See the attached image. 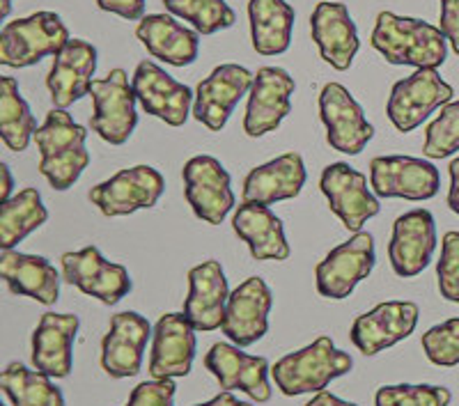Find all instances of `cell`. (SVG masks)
Returning <instances> with one entry per match:
<instances>
[{"mask_svg": "<svg viewBox=\"0 0 459 406\" xmlns=\"http://www.w3.org/2000/svg\"><path fill=\"white\" fill-rule=\"evenodd\" d=\"M184 195L194 214L209 225H221L235 207L232 179L219 159L200 154L182 168Z\"/></svg>", "mask_w": 459, "mask_h": 406, "instance_id": "9", "label": "cell"}, {"mask_svg": "<svg viewBox=\"0 0 459 406\" xmlns=\"http://www.w3.org/2000/svg\"><path fill=\"white\" fill-rule=\"evenodd\" d=\"M0 278L16 297L35 298L42 306H53L60 298V273L42 255H26L19 250H3Z\"/></svg>", "mask_w": 459, "mask_h": 406, "instance_id": "28", "label": "cell"}, {"mask_svg": "<svg viewBox=\"0 0 459 406\" xmlns=\"http://www.w3.org/2000/svg\"><path fill=\"white\" fill-rule=\"evenodd\" d=\"M306 179H308V172H306L301 154L287 151L282 157L248 172V177L244 179L241 203L269 207V204L282 203V200H292L303 191Z\"/></svg>", "mask_w": 459, "mask_h": 406, "instance_id": "27", "label": "cell"}, {"mask_svg": "<svg viewBox=\"0 0 459 406\" xmlns=\"http://www.w3.org/2000/svg\"><path fill=\"white\" fill-rule=\"evenodd\" d=\"M230 289L228 278L219 260H207L188 271V297L184 298V315L200 333L223 326Z\"/></svg>", "mask_w": 459, "mask_h": 406, "instance_id": "24", "label": "cell"}, {"mask_svg": "<svg viewBox=\"0 0 459 406\" xmlns=\"http://www.w3.org/2000/svg\"><path fill=\"white\" fill-rule=\"evenodd\" d=\"M437 250V223L428 209H413L393 223L388 244L391 266L400 278L423 273Z\"/></svg>", "mask_w": 459, "mask_h": 406, "instance_id": "21", "label": "cell"}, {"mask_svg": "<svg viewBox=\"0 0 459 406\" xmlns=\"http://www.w3.org/2000/svg\"><path fill=\"white\" fill-rule=\"evenodd\" d=\"M79 315L44 313L32 333V365L51 379H67L74 367V340Z\"/></svg>", "mask_w": 459, "mask_h": 406, "instance_id": "26", "label": "cell"}, {"mask_svg": "<svg viewBox=\"0 0 459 406\" xmlns=\"http://www.w3.org/2000/svg\"><path fill=\"white\" fill-rule=\"evenodd\" d=\"M370 44L391 65H407L416 69H437L446 63L448 47L441 28L413 16H397L393 12L377 14Z\"/></svg>", "mask_w": 459, "mask_h": 406, "instance_id": "1", "label": "cell"}, {"mask_svg": "<svg viewBox=\"0 0 459 406\" xmlns=\"http://www.w3.org/2000/svg\"><path fill=\"white\" fill-rule=\"evenodd\" d=\"M453 393L444 385L400 384L384 385L375 395V406H448Z\"/></svg>", "mask_w": 459, "mask_h": 406, "instance_id": "37", "label": "cell"}, {"mask_svg": "<svg viewBox=\"0 0 459 406\" xmlns=\"http://www.w3.org/2000/svg\"><path fill=\"white\" fill-rule=\"evenodd\" d=\"M12 12V0H3V10H0V14H3V19H7Z\"/></svg>", "mask_w": 459, "mask_h": 406, "instance_id": "47", "label": "cell"}, {"mask_svg": "<svg viewBox=\"0 0 459 406\" xmlns=\"http://www.w3.org/2000/svg\"><path fill=\"white\" fill-rule=\"evenodd\" d=\"M90 97H92L90 126L94 134L110 145H125L138 125V97L134 85L129 83V73L117 67L106 79H94Z\"/></svg>", "mask_w": 459, "mask_h": 406, "instance_id": "5", "label": "cell"}, {"mask_svg": "<svg viewBox=\"0 0 459 406\" xmlns=\"http://www.w3.org/2000/svg\"><path fill=\"white\" fill-rule=\"evenodd\" d=\"M48 220L37 188H23L0 207V248L12 250Z\"/></svg>", "mask_w": 459, "mask_h": 406, "instance_id": "32", "label": "cell"}, {"mask_svg": "<svg viewBox=\"0 0 459 406\" xmlns=\"http://www.w3.org/2000/svg\"><path fill=\"white\" fill-rule=\"evenodd\" d=\"M450 191H448V207L459 216V157L450 161Z\"/></svg>", "mask_w": 459, "mask_h": 406, "instance_id": "43", "label": "cell"}, {"mask_svg": "<svg viewBox=\"0 0 459 406\" xmlns=\"http://www.w3.org/2000/svg\"><path fill=\"white\" fill-rule=\"evenodd\" d=\"M459 150V101H450L425 129L423 154L428 159H446Z\"/></svg>", "mask_w": 459, "mask_h": 406, "instance_id": "36", "label": "cell"}, {"mask_svg": "<svg viewBox=\"0 0 459 406\" xmlns=\"http://www.w3.org/2000/svg\"><path fill=\"white\" fill-rule=\"evenodd\" d=\"M175 391L178 385L172 379L143 381L131 391L125 406H175Z\"/></svg>", "mask_w": 459, "mask_h": 406, "instance_id": "40", "label": "cell"}, {"mask_svg": "<svg viewBox=\"0 0 459 406\" xmlns=\"http://www.w3.org/2000/svg\"><path fill=\"white\" fill-rule=\"evenodd\" d=\"M194 406H253V404H248V402L237 400V397L232 395V393H230V391H223V393H219V395H216L214 400L204 402V404H194Z\"/></svg>", "mask_w": 459, "mask_h": 406, "instance_id": "45", "label": "cell"}, {"mask_svg": "<svg viewBox=\"0 0 459 406\" xmlns=\"http://www.w3.org/2000/svg\"><path fill=\"white\" fill-rule=\"evenodd\" d=\"M136 37L152 57L172 67H186L198 60L200 32L175 22L172 14H147L136 28Z\"/></svg>", "mask_w": 459, "mask_h": 406, "instance_id": "29", "label": "cell"}, {"mask_svg": "<svg viewBox=\"0 0 459 406\" xmlns=\"http://www.w3.org/2000/svg\"><path fill=\"white\" fill-rule=\"evenodd\" d=\"M253 48L260 56H282L292 44L294 7L285 0H251L248 3Z\"/></svg>", "mask_w": 459, "mask_h": 406, "instance_id": "31", "label": "cell"}, {"mask_svg": "<svg viewBox=\"0 0 459 406\" xmlns=\"http://www.w3.org/2000/svg\"><path fill=\"white\" fill-rule=\"evenodd\" d=\"M453 85L438 76L437 69H416L411 76L397 81L386 104L388 120L400 134L418 129L437 108L453 99Z\"/></svg>", "mask_w": 459, "mask_h": 406, "instance_id": "6", "label": "cell"}, {"mask_svg": "<svg viewBox=\"0 0 459 406\" xmlns=\"http://www.w3.org/2000/svg\"><path fill=\"white\" fill-rule=\"evenodd\" d=\"M297 83L282 67H262L248 92L244 115V131L251 138H262L281 126L292 110V94Z\"/></svg>", "mask_w": 459, "mask_h": 406, "instance_id": "18", "label": "cell"}, {"mask_svg": "<svg viewBox=\"0 0 459 406\" xmlns=\"http://www.w3.org/2000/svg\"><path fill=\"white\" fill-rule=\"evenodd\" d=\"M418 306L411 301H386L359 315L351 324L350 338L363 356H377L407 340L418 326Z\"/></svg>", "mask_w": 459, "mask_h": 406, "instance_id": "16", "label": "cell"}, {"mask_svg": "<svg viewBox=\"0 0 459 406\" xmlns=\"http://www.w3.org/2000/svg\"><path fill=\"white\" fill-rule=\"evenodd\" d=\"M154 335L143 315L126 310L110 317L108 333L101 340V367L113 379L136 376L145 358L147 340Z\"/></svg>", "mask_w": 459, "mask_h": 406, "instance_id": "20", "label": "cell"}, {"mask_svg": "<svg viewBox=\"0 0 459 406\" xmlns=\"http://www.w3.org/2000/svg\"><path fill=\"white\" fill-rule=\"evenodd\" d=\"M438 292L446 301L459 303V232H446L437 264Z\"/></svg>", "mask_w": 459, "mask_h": 406, "instance_id": "39", "label": "cell"}, {"mask_svg": "<svg viewBox=\"0 0 459 406\" xmlns=\"http://www.w3.org/2000/svg\"><path fill=\"white\" fill-rule=\"evenodd\" d=\"M441 32L459 56V0H441Z\"/></svg>", "mask_w": 459, "mask_h": 406, "instance_id": "41", "label": "cell"}, {"mask_svg": "<svg viewBox=\"0 0 459 406\" xmlns=\"http://www.w3.org/2000/svg\"><path fill=\"white\" fill-rule=\"evenodd\" d=\"M237 237L246 241L253 260H290V244L285 239V225L266 204L241 203L232 219Z\"/></svg>", "mask_w": 459, "mask_h": 406, "instance_id": "30", "label": "cell"}, {"mask_svg": "<svg viewBox=\"0 0 459 406\" xmlns=\"http://www.w3.org/2000/svg\"><path fill=\"white\" fill-rule=\"evenodd\" d=\"M97 72V48L85 39L72 37L67 47L53 57V67L47 76L53 108H69L74 101L90 94Z\"/></svg>", "mask_w": 459, "mask_h": 406, "instance_id": "25", "label": "cell"}, {"mask_svg": "<svg viewBox=\"0 0 459 406\" xmlns=\"http://www.w3.org/2000/svg\"><path fill=\"white\" fill-rule=\"evenodd\" d=\"M166 191V179L152 166H134L115 172L113 177L90 188L88 198L101 214L129 216L138 209H152Z\"/></svg>", "mask_w": 459, "mask_h": 406, "instance_id": "7", "label": "cell"}, {"mask_svg": "<svg viewBox=\"0 0 459 406\" xmlns=\"http://www.w3.org/2000/svg\"><path fill=\"white\" fill-rule=\"evenodd\" d=\"M131 85L147 115H154L168 126H184L188 115L194 113L195 92L188 85L179 83L159 65L152 60L138 63L136 72L131 76Z\"/></svg>", "mask_w": 459, "mask_h": 406, "instance_id": "14", "label": "cell"}, {"mask_svg": "<svg viewBox=\"0 0 459 406\" xmlns=\"http://www.w3.org/2000/svg\"><path fill=\"white\" fill-rule=\"evenodd\" d=\"M306 406H359V404H354V402L340 400V397H335L333 393H329V391H322V393H317V395H315Z\"/></svg>", "mask_w": 459, "mask_h": 406, "instance_id": "44", "label": "cell"}, {"mask_svg": "<svg viewBox=\"0 0 459 406\" xmlns=\"http://www.w3.org/2000/svg\"><path fill=\"white\" fill-rule=\"evenodd\" d=\"M37 126L30 106L19 92V83L12 76L0 79V135L12 151L28 150Z\"/></svg>", "mask_w": 459, "mask_h": 406, "instance_id": "34", "label": "cell"}, {"mask_svg": "<svg viewBox=\"0 0 459 406\" xmlns=\"http://www.w3.org/2000/svg\"><path fill=\"white\" fill-rule=\"evenodd\" d=\"M195 331L184 313H168L154 326L150 354L152 379H179L194 367Z\"/></svg>", "mask_w": 459, "mask_h": 406, "instance_id": "22", "label": "cell"}, {"mask_svg": "<svg viewBox=\"0 0 459 406\" xmlns=\"http://www.w3.org/2000/svg\"><path fill=\"white\" fill-rule=\"evenodd\" d=\"M32 141L39 150V172L56 191L72 188L90 166V151L85 150L88 129L74 122L65 108L48 110Z\"/></svg>", "mask_w": 459, "mask_h": 406, "instance_id": "2", "label": "cell"}, {"mask_svg": "<svg viewBox=\"0 0 459 406\" xmlns=\"http://www.w3.org/2000/svg\"><path fill=\"white\" fill-rule=\"evenodd\" d=\"M319 117L326 126V143L333 150L356 157L375 138V126L350 90L340 83H326L319 92Z\"/></svg>", "mask_w": 459, "mask_h": 406, "instance_id": "11", "label": "cell"}, {"mask_svg": "<svg viewBox=\"0 0 459 406\" xmlns=\"http://www.w3.org/2000/svg\"><path fill=\"white\" fill-rule=\"evenodd\" d=\"M204 367L216 376L223 391H241L257 404L272 400V367L264 356L244 354L237 344L216 342L204 356Z\"/></svg>", "mask_w": 459, "mask_h": 406, "instance_id": "17", "label": "cell"}, {"mask_svg": "<svg viewBox=\"0 0 459 406\" xmlns=\"http://www.w3.org/2000/svg\"><path fill=\"white\" fill-rule=\"evenodd\" d=\"M273 307V294L262 278L253 276L230 292L221 331L237 347H251L269 331V313Z\"/></svg>", "mask_w": 459, "mask_h": 406, "instance_id": "19", "label": "cell"}, {"mask_svg": "<svg viewBox=\"0 0 459 406\" xmlns=\"http://www.w3.org/2000/svg\"><path fill=\"white\" fill-rule=\"evenodd\" d=\"M429 363L438 367H455L459 365V317L446 319L437 324L420 340Z\"/></svg>", "mask_w": 459, "mask_h": 406, "instance_id": "38", "label": "cell"}, {"mask_svg": "<svg viewBox=\"0 0 459 406\" xmlns=\"http://www.w3.org/2000/svg\"><path fill=\"white\" fill-rule=\"evenodd\" d=\"M370 186L377 198L432 200L441 186L434 163L416 157H377L370 161Z\"/></svg>", "mask_w": 459, "mask_h": 406, "instance_id": "12", "label": "cell"}, {"mask_svg": "<svg viewBox=\"0 0 459 406\" xmlns=\"http://www.w3.org/2000/svg\"><path fill=\"white\" fill-rule=\"evenodd\" d=\"M69 39L67 26L56 12H35L5 23L0 32V65L12 69L32 67L42 57L57 56Z\"/></svg>", "mask_w": 459, "mask_h": 406, "instance_id": "4", "label": "cell"}, {"mask_svg": "<svg viewBox=\"0 0 459 406\" xmlns=\"http://www.w3.org/2000/svg\"><path fill=\"white\" fill-rule=\"evenodd\" d=\"M163 5L172 16L191 23L200 35H214L237 22L235 10L225 0H163Z\"/></svg>", "mask_w": 459, "mask_h": 406, "instance_id": "35", "label": "cell"}, {"mask_svg": "<svg viewBox=\"0 0 459 406\" xmlns=\"http://www.w3.org/2000/svg\"><path fill=\"white\" fill-rule=\"evenodd\" d=\"M375 262V237L370 232H356L350 241L335 246L315 269L319 297L333 301L351 297L356 285L370 276Z\"/></svg>", "mask_w": 459, "mask_h": 406, "instance_id": "8", "label": "cell"}, {"mask_svg": "<svg viewBox=\"0 0 459 406\" xmlns=\"http://www.w3.org/2000/svg\"><path fill=\"white\" fill-rule=\"evenodd\" d=\"M0 388L12 406H65L63 391L48 375L28 370L23 363H10L0 375Z\"/></svg>", "mask_w": 459, "mask_h": 406, "instance_id": "33", "label": "cell"}, {"mask_svg": "<svg viewBox=\"0 0 459 406\" xmlns=\"http://www.w3.org/2000/svg\"><path fill=\"white\" fill-rule=\"evenodd\" d=\"M255 73L235 63L219 65L195 88L194 117L209 131H223L244 94L251 92Z\"/></svg>", "mask_w": 459, "mask_h": 406, "instance_id": "15", "label": "cell"}, {"mask_svg": "<svg viewBox=\"0 0 459 406\" xmlns=\"http://www.w3.org/2000/svg\"><path fill=\"white\" fill-rule=\"evenodd\" d=\"M319 188L329 200V207L350 232H360L368 219L381 212L379 198L368 188L363 172L354 170L350 163L338 161L324 168Z\"/></svg>", "mask_w": 459, "mask_h": 406, "instance_id": "13", "label": "cell"}, {"mask_svg": "<svg viewBox=\"0 0 459 406\" xmlns=\"http://www.w3.org/2000/svg\"><path fill=\"white\" fill-rule=\"evenodd\" d=\"M145 3L147 0H97L100 10L122 16L126 22H141L145 16Z\"/></svg>", "mask_w": 459, "mask_h": 406, "instance_id": "42", "label": "cell"}, {"mask_svg": "<svg viewBox=\"0 0 459 406\" xmlns=\"http://www.w3.org/2000/svg\"><path fill=\"white\" fill-rule=\"evenodd\" d=\"M63 281L79 287L85 297H92L106 306L120 303L134 289L129 271L122 264H113L100 253L97 246H88L76 253H65L60 257Z\"/></svg>", "mask_w": 459, "mask_h": 406, "instance_id": "10", "label": "cell"}, {"mask_svg": "<svg viewBox=\"0 0 459 406\" xmlns=\"http://www.w3.org/2000/svg\"><path fill=\"white\" fill-rule=\"evenodd\" d=\"M0 406H7V404H0Z\"/></svg>", "mask_w": 459, "mask_h": 406, "instance_id": "48", "label": "cell"}, {"mask_svg": "<svg viewBox=\"0 0 459 406\" xmlns=\"http://www.w3.org/2000/svg\"><path fill=\"white\" fill-rule=\"evenodd\" d=\"M0 175H3V188H0V198L3 203L12 198V186H14V179H12V172L7 163H0Z\"/></svg>", "mask_w": 459, "mask_h": 406, "instance_id": "46", "label": "cell"}, {"mask_svg": "<svg viewBox=\"0 0 459 406\" xmlns=\"http://www.w3.org/2000/svg\"><path fill=\"white\" fill-rule=\"evenodd\" d=\"M351 367V356L340 351L329 335H322L308 347L282 356L272 367V376L282 395L297 397L326 391L331 381L350 375Z\"/></svg>", "mask_w": 459, "mask_h": 406, "instance_id": "3", "label": "cell"}, {"mask_svg": "<svg viewBox=\"0 0 459 406\" xmlns=\"http://www.w3.org/2000/svg\"><path fill=\"white\" fill-rule=\"evenodd\" d=\"M310 35L324 63L338 72H347L351 67L360 48V39L354 19L342 3H317L310 16Z\"/></svg>", "mask_w": 459, "mask_h": 406, "instance_id": "23", "label": "cell"}]
</instances>
